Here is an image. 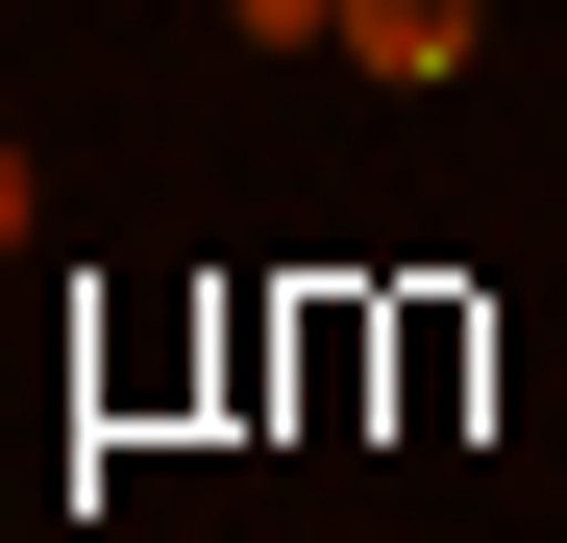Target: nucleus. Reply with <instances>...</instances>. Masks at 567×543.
<instances>
[{
  "mask_svg": "<svg viewBox=\"0 0 567 543\" xmlns=\"http://www.w3.org/2000/svg\"><path fill=\"white\" fill-rule=\"evenodd\" d=\"M346 74H395V100H444V74H468V0H346Z\"/></svg>",
  "mask_w": 567,
  "mask_h": 543,
  "instance_id": "1",
  "label": "nucleus"
},
{
  "mask_svg": "<svg viewBox=\"0 0 567 543\" xmlns=\"http://www.w3.org/2000/svg\"><path fill=\"white\" fill-rule=\"evenodd\" d=\"M223 25H247V50H346V0H223Z\"/></svg>",
  "mask_w": 567,
  "mask_h": 543,
  "instance_id": "2",
  "label": "nucleus"
},
{
  "mask_svg": "<svg viewBox=\"0 0 567 543\" xmlns=\"http://www.w3.org/2000/svg\"><path fill=\"white\" fill-rule=\"evenodd\" d=\"M0 247H25V148H0Z\"/></svg>",
  "mask_w": 567,
  "mask_h": 543,
  "instance_id": "3",
  "label": "nucleus"
}]
</instances>
